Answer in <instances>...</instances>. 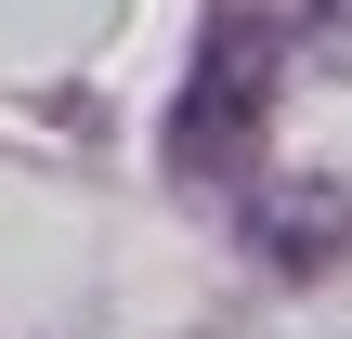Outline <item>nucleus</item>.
<instances>
[{"mask_svg": "<svg viewBox=\"0 0 352 339\" xmlns=\"http://www.w3.org/2000/svg\"><path fill=\"white\" fill-rule=\"evenodd\" d=\"M274 65H287L274 13H222V26L196 39V78H183V105H170V170H183V183H209V170H235V157L261 144Z\"/></svg>", "mask_w": 352, "mask_h": 339, "instance_id": "f257e3e1", "label": "nucleus"}, {"mask_svg": "<svg viewBox=\"0 0 352 339\" xmlns=\"http://www.w3.org/2000/svg\"><path fill=\"white\" fill-rule=\"evenodd\" d=\"M261 248H274V261H327V248H340V222H327V209L300 222V196H274V209H261Z\"/></svg>", "mask_w": 352, "mask_h": 339, "instance_id": "f03ea898", "label": "nucleus"}]
</instances>
